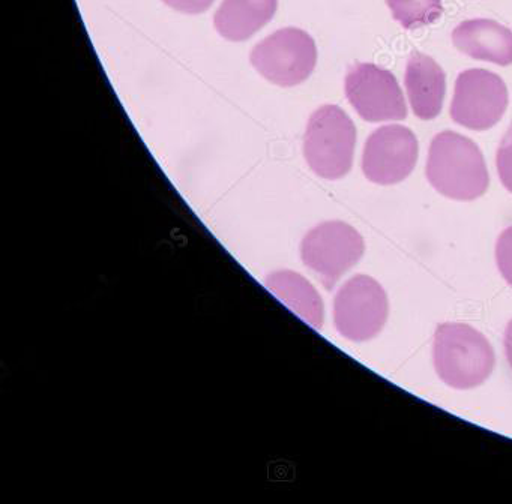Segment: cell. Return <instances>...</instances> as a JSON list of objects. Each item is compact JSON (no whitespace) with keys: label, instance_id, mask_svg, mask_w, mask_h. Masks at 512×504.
Here are the masks:
<instances>
[{"label":"cell","instance_id":"cell-1","mask_svg":"<svg viewBox=\"0 0 512 504\" xmlns=\"http://www.w3.org/2000/svg\"><path fill=\"white\" fill-rule=\"evenodd\" d=\"M425 173L430 185L452 200H476L490 185L478 144L454 131L440 132L431 140Z\"/></svg>","mask_w":512,"mask_h":504},{"label":"cell","instance_id":"cell-2","mask_svg":"<svg viewBox=\"0 0 512 504\" xmlns=\"http://www.w3.org/2000/svg\"><path fill=\"white\" fill-rule=\"evenodd\" d=\"M434 368L454 389L481 386L494 369L496 356L488 339L467 324H440L434 333Z\"/></svg>","mask_w":512,"mask_h":504},{"label":"cell","instance_id":"cell-3","mask_svg":"<svg viewBox=\"0 0 512 504\" xmlns=\"http://www.w3.org/2000/svg\"><path fill=\"white\" fill-rule=\"evenodd\" d=\"M356 126L338 105H323L311 114L304 137L308 167L323 179L346 176L353 165Z\"/></svg>","mask_w":512,"mask_h":504},{"label":"cell","instance_id":"cell-4","mask_svg":"<svg viewBox=\"0 0 512 504\" xmlns=\"http://www.w3.org/2000/svg\"><path fill=\"white\" fill-rule=\"evenodd\" d=\"M250 62L271 83L281 87L298 86L316 68V42L305 30L284 27L251 50Z\"/></svg>","mask_w":512,"mask_h":504},{"label":"cell","instance_id":"cell-5","mask_svg":"<svg viewBox=\"0 0 512 504\" xmlns=\"http://www.w3.org/2000/svg\"><path fill=\"white\" fill-rule=\"evenodd\" d=\"M365 245L361 234L341 221H326L311 228L301 243L302 263L319 275L328 290L352 269L362 255Z\"/></svg>","mask_w":512,"mask_h":504},{"label":"cell","instance_id":"cell-6","mask_svg":"<svg viewBox=\"0 0 512 504\" xmlns=\"http://www.w3.org/2000/svg\"><path fill=\"white\" fill-rule=\"evenodd\" d=\"M388 314L386 291L371 276H353L335 294V329L350 341L364 342L379 335Z\"/></svg>","mask_w":512,"mask_h":504},{"label":"cell","instance_id":"cell-7","mask_svg":"<svg viewBox=\"0 0 512 504\" xmlns=\"http://www.w3.org/2000/svg\"><path fill=\"white\" fill-rule=\"evenodd\" d=\"M508 108L505 81L487 69H467L455 81L451 119L472 131L493 128Z\"/></svg>","mask_w":512,"mask_h":504},{"label":"cell","instance_id":"cell-8","mask_svg":"<svg viewBox=\"0 0 512 504\" xmlns=\"http://www.w3.org/2000/svg\"><path fill=\"white\" fill-rule=\"evenodd\" d=\"M346 96L356 113L367 122L404 120L407 105L397 78L374 63H355L346 75Z\"/></svg>","mask_w":512,"mask_h":504},{"label":"cell","instance_id":"cell-9","mask_svg":"<svg viewBox=\"0 0 512 504\" xmlns=\"http://www.w3.org/2000/svg\"><path fill=\"white\" fill-rule=\"evenodd\" d=\"M418 156V138L409 128L380 126L365 141L362 171L377 185H395L412 174Z\"/></svg>","mask_w":512,"mask_h":504},{"label":"cell","instance_id":"cell-10","mask_svg":"<svg viewBox=\"0 0 512 504\" xmlns=\"http://www.w3.org/2000/svg\"><path fill=\"white\" fill-rule=\"evenodd\" d=\"M455 47L476 60L508 66L512 63V32L488 18H475L458 24L452 32Z\"/></svg>","mask_w":512,"mask_h":504},{"label":"cell","instance_id":"cell-11","mask_svg":"<svg viewBox=\"0 0 512 504\" xmlns=\"http://www.w3.org/2000/svg\"><path fill=\"white\" fill-rule=\"evenodd\" d=\"M404 86L416 117L431 120L439 116L445 99L446 75L436 60L427 54H410Z\"/></svg>","mask_w":512,"mask_h":504},{"label":"cell","instance_id":"cell-12","mask_svg":"<svg viewBox=\"0 0 512 504\" xmlns=\"http://www.w3.org/2000/svg\"><path fill=\"white\" fill-rule=\"evenodd\" d=\"M263 284L305 323L310 324L314 329H322L325 321L322 297L314 285L301 273L295 270H277L269 273Z\"/></svg>","mask_w":512,"mask_h":504},{"label":"cell","instance_id":"cell-13","mask_svg":"<svg viewBox=\"0 0 512 504\" xmlns=\"http://www.w3.org/2000/svg\"><path fill=\"white\" fill-rule=\"evenodd\" d=\"M277 6L278 0H223L215 12V29L229 41H245L272 20Z\"/></svg>","mask_w":512,"mask_h":504},{"label":"cell","instance_id":"cell-14","mask_svg":"<svg viewBox=\"0 0 512 504\" xmlns=\"http://www.w3.org/2000/svg\"><path fill=\"white\" fill-rule=\"evenodd\" d=\"M395 20L404 29L434 23L442 15V0H386Z\"/></svg>","mask_w":512,"mask_h":504},{"label":"cell","instance_id":"cell-15","mask_svg":"<svg viewBox=\"0 0 512 504\" xmlns=\"http://www.w3.org/2000/svg\"><path fill=\"white\" fill-rule=\"evenodd\" d=\"M496 167L500 182L509 192H512V123L497 149Z\"/></svg>","mask_w":512,"mask_h":504},{"label":"cell","instance_id":"cell-16","mask_svg":"<svg viewBox=\"0 0 512 504\" xmlns=\"http://www.w3.org/2000/svg\"><path fill=\"white\" fill-rule=\"evenodd\" d=\"M496 263L503 278L512 287V227L506 228L497 239Z\"/></svg>","mask_w":512,"mask_h":504},{"label":"cell","instance_id":"cell-17","mask_svg":"<svg viewBox=\"0 0 512 504\" xmlns=\"http://www.w3.org/2000/svg\"><path fill=\"white\" fill-rule=\"evenodd\" d=\"M163 2L184 14H202L211 8L214 0H163Z\"/></svg>","mask_w":512,"mask_h":504},{"label":"cell","instance_id":"cell-18","mask_svg":"<svg viewBox=\"0 0 512 504\" xmlns=\"http://www.w3.org/2000/svg\"><path fill=\"white\" fill-rule=\"evenodd\" d=\"M503 344H505L506 359H508V363L512 368V320L509 321L508 326H506Z\"/></svg>","mask_w":512,"mask_h":504}]
</instances>
